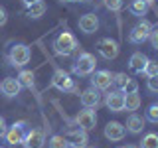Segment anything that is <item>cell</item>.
<instances>
[{"mask_svg": "<svg viewBox=\"0 0 158 148\" xmlns=\"http://www.w3.org/2000/svg\"><path fill=\"white\" fill-rule=\"evenodd\" d=\"M53 47H56V51L59 53V56H71V53L75 51L79 46H77V39L73 38L71 34H69V32H63V34H59V36L56 38Z\"/></svg>", "mask_w": 158, "mask_h": 148, "instance_id": "cell-1", "label": "cell"}, {"mask_svg": "<svg viewBox=\"0 0 158 148\" xmlns=\"http://www.w3.org/2000/svg\"><path fill=\"white\" fill-rule=\"evenodd\" d=\"M95 65H97V59L93 53H81L77 57V61L73 63V73H77V75H91L95 71Z\"/></svg>", "mask_w": 158, "mask_h": 148, "instance_id": "cell-2", "label": "cell"}, {"mask_svg": "<svg viewBox=\"0 0 158 148\" xmlns=\"http://www.w3.org/2000/svg\"><path fill=\"white\" fill-rule=\"evenodd\" d=\"M30 56H32V53H30L28 46H24V43H16V46H12V49H10L8 59H10L12 65L22 67V65H26V63L30 61Z\"/></svg>", "mask_w": 158, "mask_h": 148, "instance_id": "cell-3", "label": "cell"}, {"mask_svg": "<svg viewBox=\"0 0 158 148\" xmlns=\"http://www.w3.org/2000/svg\"><path fill=\"white\" fill-rule=\"evenodd\" d=\"M152 30H154V28H152V24L148 22V20H140V22L132 28L128 39H131L132 43H142V42H146V39L150 38V32H152Z\"/></svg>", "mask_w": 158, "mask_h": 148, "instance_id": "cell-4", "label": "cell"}, {"mask_svg": "<svg viewBox=\"0 0 158 148\" xmlns=\"http://www.w3.org/2000/svg\"><path fill=\"white\" fill-rule=\"evenodd\" d=\"M52 85L56 87V89H59V91H73V89H75V85H73V79L69 77V73L63 71V69H57V71L53 73Z\"/></svg>", "mask_w": 158, "mask_h": 148, "instance_id": "cell-5", "label": "cell"}, {"mask_svg": "<svg viewBox=\"0 0 158 148\" xmlns=\"http://www.w3.org/2000/svg\"><path fill=\"white\" fill-rule=\"evenodd\" d=\"M65 140H67V146L71 148H85L87 146V132L83 130V128H73V130H69L65 134Z\"/></svg>", "mask_w": 158, "mask_h": 148, "instance_id": "cell-6", "label": "cell"}, {"mask_svg": "<svg viewBox=\"0 0 158 148\" xmlns=\"http://www.w3.org/2000/svg\"><path fill=\"white\" fill-rule=\"evenodd\" d=\"M95 125H97V115L91 111V109H85V111H81V113L77 115V126L83 128L85 132L93 130V128H95Z\"/></svg>", "mask_w": 158, "mask_h": 148, "instance_id": "cell-7", "label": "cell"}, {"mask_svg": "<svg viewBox=\"0 0 158 148\" xmlns=\"http://www.w3.org/2000/svg\"><path fill=\"white\" fill-rule=\"evenodd\" d=\"M97 47H99V53H101L105 59H115L118 56V43L115 42V39H111V38L101 39Z\"/></svg>", "mask_w": 158, "mask_h": 148, "instance_id": "cell-8", "label": "cell"}, {"mask_svg": "<svg viewBox=\"0 0 158 148\" xmlns=\"http://www.w3.org/2000/svg\"><path fill=\"white\" fill-rule=\"evenodd\" d=\"M93 87L95 89H101V91H105L113 85V73L107 71V69H101V71H93Z\"/></svg>", "mask_w": 158, "mask_h": 148, "instance_id": "cell-9", "label": "cell"}, {"mask_svg": "<svg viewBox=\"0 0 158 148\" xmlns=\"http://www.w3.org/2000/svg\"><path fill=\"white\" fill-rule=\"evenodd\" d=\"M6 142L8 144H12V146H16V144H24V138H26V130H24V125L20 122V125H12L6 130Z\"/></svg>", "mask_w": 158, "mask_h": 148, "instance_id": "cell-10", "label": "cell"}, {"mask_svg": "<svg viewBox=\"0 0 158 148\" xmlns=\"http://www.w3.org/2000/svg\"><path fill=\"white\" fill-rule=\"evenodd\" d=\"M107 107L111 113H121L125 111V93L123 91H111L107 95Z\"/></svg>", "mask_w": 158, "mask_h": 148, "instance_id": "cell-11", "label": "cell"}, {"mask_svg": "<svg viewBox=\"0 0 158 148\" xmlns=\"http://www.w3.org/2000/svg\"><path fill=\"white\" fill-rule=\"evenodd\" d=\"M125 134H127L125 125H121V122H117V121L109 122V125L105 126V136L109 138V140H113V142L123 140V138H125Z\"/></svg>", "mask_w": 158, "mask_h": 148, "instance_id": "cell-12", "label": "cell"}, {"mask_svg": "<svg viewBox=\"0 0 158 148\" xmlns=\"http://www.w3.org/2000/svg\"><path fill=\"white\" fill-rule=\"evenodd\" d=\"M79 30L83 34H93L99 30V18L95 14H85V16L79 18Z\"/></svg>", "mask_w": 158, "mask_h": 148, "instance_id": "cell-13", "label": "cell"}, {"mask_svg": "<svg viewBox=\"0 0 158 148\" xmlns=\"http://www.w3.org/2000/svg\"><path fill=\"white\" fill-rule=\"evenodd\" d=\"M44 142H46V136H44L42 130L34 128V130H28L26 132V138H24V144H26V148H42Z\"/></svg>", "mask_w": 158, "mask_h": 148, "instance_id": "cell-14", "label": "cell"}, {"mask_svg": "<svg viewBox=\"0 0 158 148\" xmlns=\"http://www.w3.org/2000/svg\"><path fill=\"white\" fill-rule=\"evenodd\" d=\"M99 101H101V97H99V91L95 87H89L81 93V105L85 109H95L99 105Z\"/></svg>", "mask_w": 158, "mask_h": 148, "instance_id": "cell-15", "label": "cell"}, {"mask_svg": "<svg viewBox=\"0 0 158 148\" xmlns=\"http://www.w3.org/2000/svg\"><path fill=\"white\" fill-rule=\"evenodd\" d=\"M20 89H22V85H20V81L16 77H6L2 83H0V91H2L6 97H16L20 93Z\"/></svg>", "mask_w": 158, "mask_h": 148, "instance_id": "cell-16", "label": "cell"}, {"mask_svg": "<svg viewBox=\"0 0 158 148\" xmlns=\"http://www.w3.org/2000/svg\"><path fill=\"white\" fill-rule=\"evenodd\" d=\"M146 61H148V57L144 56V53L136 51V53H132V56H131V59H128V67H131L135 73H142V71H144Z\"/></svg>", "mask_w": 158, "mask_h": 148, "instance_id": "cell-17", "label": "cell"}, {"mask_svg": "<svg viewBox=\"0 0 158 148\" xmlns=\"http://www.w3.org/2000/svg\"><path fill=\"white\" fill-rule=\"evenodd\" d=\"M127 130L131 132V134H140L142 132V128H144V121H142V117H138V115H131L127 118Z\"/></svg>", "mask_w": 158, "mask_h": 148, "instance_id": "cell-18", "label": "cell"}, {"mask_svg": "<svg viewBox=\"0 0 158 148\" xmlns=\"http://www.w3.org/2000/svg\"><path fill=\"white\" fill-rule=\"evenodd\" d=\"M142 99H140V93L138 91H131V93H125V109L127 111H136L140 107Z\"/></svg>", "mask_w": 158, "mask_h": 148, "instance_id": "cell-19", "label": "cell"}, {"mask_svg": "<svg viewBox=\"0 0 158 148\" xmlns=\"http://www.w3.org/2000/svg\"><path fill=\"white\" fill-rule=\"evenodd\" d=\"M44 14H46V2H44V0H38V2H34V4L28 6V16L40 18V16H44Z\"/></svg>", "mask_w": 158, "mask_h": 148, "instance_id": "cell-20", "label": "cell"}, {"mask_svg": "<svg viewBox=\"0 0 158 148\" xmlns=\"http://www.w3.org/2000/svg\"><path fill=\"white\" fill-rule=\"evenodd\" d=\"M131 12L135 14V16H144V14L148 12V2L146 0H132Z\"/></svg>", "mask_w": 158, "mask_h": 148, "instance_id": "cell-21", "label": "cell"}, {"mask_svg": "<svg viewBox=\"0 0 158 148\" xmlns=\"http://www.w3.org/2000/svg\"><path fill=\"white\" fill-rule=\"evenodd\" d=\"M18 81H20V85H22V87L32 89V87H34V83H36V77H34V73H32V71H28V69H26V71H22V73L18 75Z\"/></svg>", "mask_w": 158, "mask_h": 148, "instance_id": "cell-22", "label": "cell"}, {"mask_svg": "<svg viewBox=\"0 0 158 148\" xmlns=\"http://www.w3.org/2000/svg\"><path fill=\"white\" fill-rule=\"evenodd\" d=\"M131 81H132V79L128 77L127 73H115V75H113V83L118 87V91H125L127 85H128Z\"/></svg>", "mask_w": 158, "mask_h": 148, "instance_id": "cell-23", "label": "cell"}, {"mask_svg": "<svg viewBox=\"0 0 158 148\" xmlns=\"http://www.w3.org/2000/svg\"><path fill=\"white\" fill-rule=\"evenodd\" d=\"M140 148H158V134H154V132H148V134L142 138Z\"/></svg>", "mask_w": 158, "mask_h": 148, "instance_id": "cell-24", "label": "cell"}, {"mask_svg": "<svg viewBox=\"0 0 158 148\" xmlns=\"http://www.w3.org/2000/svg\"><path fill=\"white\" fill-rule=\"evenodd\" d=\"M49 148H69L65 136H61V134L52 136V138H49Z\"/></svg>", "mask_w": 158, "mask_h": 148, "instance_id": "cell-25", "label": "cell"}, {"mask_svg": "<svg viewBox=\"0 0 158 148\" xmlns=\"http://www.w3.org/2000/svg\"><path fill=\"white\" fill-rule=\"evenodd\" d=\"M144 73L146 77H154V75H158V61H150V59H148L146 61V65H144Z\"/></svg>", "mask_w": 158, "mask_h": 148, "instance_id": "cell-26", "label": "cell"}, {"mask_svg": "<svg viewBox=\"0 0 158 148\" xmlns=\"http://www.w3.org/2000/svg\"><path fill=\"white\" fill-rule=\"evenodd\" d=\"M146 121L158 122V103H156V105H150V107H148V111H146Z\"/></svg>", "mask_w": 158, "mask_h": 148, "instance_id": "cell-27", "label": "cell"}, {"mask_svg": "<svg viewBox=\"0 0 158 148\" xmlns=\"http://www.w3.org/2000/svg\"><path fill=\"white\" fill-rule=\"evenodd\" d=\"M105 8L111 12H118L123 8V0H105Z\"/></svg>", "mask_w": 158, "mask_h": 148, "instance_id": "cell-28", "label": "cell"}, {"mask_svg": "<svg viewBox=\"0 0 158 148\" xmlns=\"http://www.w3.org/2000/svg\"><path fill=\"white\" fill-rule=\"evenodd\" d=\"M146 87H148V91H150V93H158V75H154V77H148Z\"/></svg>", "mask_w": 158, "mask_h": 148, "instance_id": "cell-29", "label": "cell"}, {"mask_svg": "<svg viewBox=\"0 0 158 148\" xmlns=\"http://www.w3.org/2000/svg\"><path fill=\"white\" fill-rule=\"evenodd\" d=\"M148 39H150L152 47L158 51V30H152V32H150V38H148Z\"/></svg>", "mask_w": 158, "mask_h": 148, "instance_id": "cell-30", "label": "cell"}, {"mask_svg": "<svg viewBox=\"0 0 158 148\" xmlns=\"http://www.w3.org/2000/svg\"><path fill=\"white\" fill-rule=\"evenodd\" d=\"M6 130H8V126H6V121H4V118L0 117V136H4V134H6Z\"/></svg>", "mask_w": 158, "mask_h": 148, "instance_id": "cell-31", "label": "cell"}, {"mask_svg": "<svg viewBox=\"0 0 158 148\" xmlns=\"http://www.w3.org/2000/svg\"><path fill=\"white\" fill-rule=\"evenodd\" d=\"M6 20H8V16H6V10L0 6V26H4V24H6Z\"/></svg>", "mask_w": 158, "mask_h": 148, "instance_id": "cell-32", "label": "cell"}, {"mask_svg": "<svg viewBox=\"0 0 158 148\" xmlns=\"http://www.w3.org/2000/svg\"><path fill=\"white\" fill-rule=\"evenodd\" d=\"M24 4H26V6H30V4H34V2H38V0H22Z\"/></svg>", "mask_w": 158, "mask_h": 148, "instance_id": "cell-33", "label": "cell"}, {"mask_svg": "<svg viewBox=\"0 0 158 148\" xmlns=\"http://www.w3.org/2000/svg\"><path fill=\"white\" fill-rule=\"evenodd\" d=\"M123 148H136V146H123Z\"/></svg>", "mask_w": 158, "mask_h": 148, "instance_id": "cell-34", "label": "cell"}, {"mask_svg": "<svg viewBox=\"0 0 158 148\" xmlns=\"http://www.w3.org/2000/svg\"><path fill=\"white\" fill-rule=\"evenodd\" d=\"M61 2H73V0H61Z\"/></svg>", "mask_w": 158, "mask_h": 148, "instance_id": "cell-35", "label": "cell"}, {"mask_svg": "<svg viewBox=\"0 0 158 148\" xmlns=\"http://www.w3.org/2000/svg\"><path fill=\"white\" fill-rule=\"evenodd\" d=\"M146 2H148V4H150V2H154V0H146Z\"/></svg>", "mask_w": 158, "mask_h": 148, "instance_id": "cell-36", "label": "cell"}, {"mask_svg": "<svg viewBox=\"0 0 158 148\" xmlns=\"http://www.w3.org/2000/svg\"><path fill=\"white\" fill-rule=\"evenodd\" d=\"M85 148H95V146H85Z\"/></svg>", "mask_w": 158, "mask_h": 148, "instance_id": "cell-37", "label": "cell"}, {"mask_svg": "<svg viewBox=\"0 0 158 148\" xmlns=\"http://www.w3.org/2000/svg\"><path fill=\"white\" fill-rule=\"evenodd\" d=\"M81 2H85V0H81Z\"/></svg>", "mask_w": 158, "mask_h": 148, "instance_id": "cell-38", "label": "cell"}]
</instances>
